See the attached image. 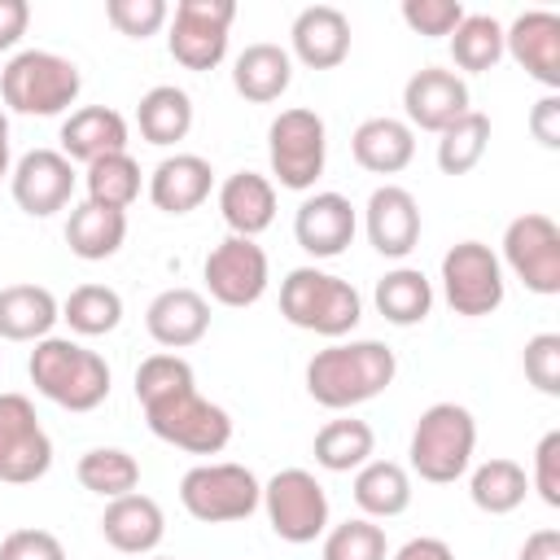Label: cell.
Instances as JSON below:
<instances>
[{
    "mask_svg": "<svg viewBox=\"0 0 560 560\" xmlns=\"http://www.w3.org/2000/svg\"><path fill=\"white\" fill-rule=\"evenodd\" d=\"M402 22L416 35L442 39L464 22V4L459 0H402Z\"/></svg>",
    "mask_w": 560,
    "mask_h": 560,
    "instance_id": "7bdbcfd3",
    "label": "cell"
},
{
    "mask_svg": "<svg viewBox=\"0 0 560 560\" xmlns=\"http://www.w3.org/2000/svg\"><path fill=\"white\" fill-rule=\"evenodd\" d=\"M26 372H31V385L66 411H96L109 398V363L70 337L35 341Z\"/></svg>",
    "mask_w": 560,
    "mask_h": 560,
    "instance_id": "3957f363",
    "label": "cell"
},
{
    "mask_svg": "<svg viewBox=\"0 0 560 560\" xmlns=\"http://www.w3.org/2000/svg\"><path fill=\"white\" fill-rule=\"evenodd\" d=\"M503 293H508L503 262L490 245L459 241L442 254V298L455 315H464V319L494 315L503 306Z\"/></svg>",
    "mask_w": 560,
    "mask_h": 560,
    "instance_id": "9c48e42d",
    "label": "cell"
},
{
    "mask_svg": "<svg viewBox=\"0 0 560 560\" xmlns=\"http://www.w3.org/2000/svg\"><path fill=\"white\" fill-rule=\"evenodd\" d=\"M166 534V516L158 499L131 490L122 499H109L101 512V538L122 556H149Z\"/></svg>",
    "mask_w": 560,
    "mask_h": 560,
    "instance_id": "7402d4cb",
    "label": "cell"
},
{
    "mask_svg": "<svg viewBox=\"0 0 560 560\" xmlns=\"http://www.w3.org/2000/svg\"><path fill=\"white\" fill-rule=\"evenodd\" d=\"M206 289L219 306H254L262 293H267V280H271V262H267V249L249 236H223L210 254H206Z\"/></svg>",
    "mask_w": 560,
    "mask_h": 560,
    "instance_id": "5bb4252c",
    "label": "cell"
},
{
    "mask_svg": "<svg viewBox=\"0 0 560 560\" xmlns=\"http://www.w3.org/2000/svg\"><path fill=\"white\" fill-rule=\"evenodd\" d=\"M472 451H477V420L468 407L459 402H433L420 411L416 429H411V446H407V459H411V472L429 486H451L468 472L472 464Z\"/></svg>",
    "mask_w": 560,
    "mask_h": 560,
    "instance_id": "8992f818",
    "label": "cell"
},
{
    "mask_svg": "<svg viewBox=\"0 0 560 560\" xmlns=\"http://www.w3.org/2000/svg\"><path fill=\"white\" fill-rule=\"evenodd\" d=\"M52 468V438L44 433L26 394H0V481L31 486Z\"/></svg>",
    "mask_w": 560,
    "mask_h": 560,
    "instance_id": "4fadbf2b",
    "label": "cell"
},
{
    "mask_svg": "<svg viewBox=\"0 0 560 560\" xmlns=\"http://www.w3.org/2000/svg\"><path fill=\"white\" fill-rule=\"evenodd\" d=\"M127 241V214L122 210H109V206H96V201H83L70 210L66 219V245L74 258L83 262H105L122 249Z\"/></svg>",
    "mask_w": 560,
    "mask_h": 560,
    "instance_id": "f1b7e54d",
    "label": "cell"
},
{
    "mask_svg": "<svg viewBox=\"0 0 560 560\" xmlns=\"http://www.w3.org/2000/svg\"><path fill=\"white\" fill-rule=\"evenodd\" d=\"M394 560H455V551H451L442 538L420 534V538H407V542L394 551Z\"/></svg>",
    "mask_w": 560,
    "mask_h": 560,
    "instance_id": "c3c4849f",
    "label": "cell"
},
{
    "mask_svg": "<svg viewBox=\"0 0 560 560\" xmlns=\"http://www.w3.org/2000/svg\"><path fill=\"white\" fill-rule=\"evenodd\" d=\"M525 494H529V477H525V468H521L516 459H508V455H494V459L477 464L472 477H468V499H472V508H481V512H490V516L516 512V508L525 503Z\"/></svg>",
    "mask_w": 560,
    "mask_h": 560,
    "instance_id": "836d02e7",
    "label": "cell"
},
{
    "mask_svg": "<svg viewBox=\"0 0 560 560\" xmlns=\"http://www.w3.org/2000/svg\"><path fill=\"white\" fill-rule=\"evenodd\" d=\"M26 26H31V4L26 0H0V52L18 48Z\"/></svg>",
    "mask_w": 560,
    "mask_h": 560,
    "instance_id": "7dc6e473",
    "label": "cell"
},
{
    "mask_svg": "<svg viewBox=\"0 0 560 560\" xmlns=\"http://www.w3.org/2000/svg\"><path fill=\"white\" fill-rule=\"evenodd\" d=\"M267 158H271V175L280 188H289V192L315 188V179L324 175V162H328L324 118L306 105L280 109L267 127Z\"/></svg>",
    "mask_w": 560,
    "mask_h": 560,
    "instance_id": "ba28073f",
    "label": "cell"
},
{
    "mask_svg": "<svg viewBox=\"0 0 560 560\" xmlns=\"http://www.w3.org/2000/svg\"><path fill=\"white\" fill-rule=\"evenodd\" d=\"M503 262L508 271L538 298L560 293V228L551 214H516L503 228Z\"/></svg>",
    "mask_w": 560,
    "mask_h": 560,
    "instance_id": "8fae6325",
    "label": "cell"
},
{
    "mask_svg": "<svg viewBox=\"0 0 560 560\" xmlns=\"http://www.w3.org/2000/svg\"><path fill=\"white\" fill-rule=\"evenodd\" d=\"M486 144H490V118L481 109L459 114L451 127L438 131V166H442V175H468L486 158Z\"/></svg>",
    "mask_w": 560,
    "mask_h": 560,
    "instance_id": "d590c367",
    "label": "cell"
},
{
    "mask_svg": "<svg viewBox=\"0 0 560 560\" xmlns=\"http://www.w3.org/2000/svg\"><path fill=\"white\" fill-rule=\"evenodd\" d=\"M451 57L468 74L494 70L503 61V26L490 13H464V22L451 31Z\"/></svg>",
    "mask_w": 560,
    "mask_h": 560,
    "instance_id": "74e56055",
    "label": "cell"
},
{
    "mask_svg": "<svg viewBox=\"0 0 560 560\" xmlns=\"http://www.w3.org/2000/svg\"><path fill=\"white\" fill-rule=\"evenodd\" d=\"M61 319V302L44 284H4L0 289V337L4 341H44Z\"/></svg>",
    "mask_w": 560,
    "mask_h": 560,
    "instance_id": "83f0119b",
    "label": "cell"
},
{
    "mask_svg": "<svg viewBox=\"0 0 560 560\" xmlns=\"http://www.w3.org/2000/svg\"><path fill=\"white\" fill-rule=\"evenodd\" d=\"M516 560H560V529H534Z\"/></svg>",
    "mask_w": 560,
    "mask_h": 560,
    "instance_id": "681fc988",
    "label": "cell"
},
{
    "mask_svg": "<svg viewBox=\"0 0 560 560\" xmlns=\"http://www.w3.org/2000/svg\"><path fill=\"white\" fill-rule=\"evenodd\" d=\"M503 52L542 88H560V13L525 9L503 26Z\"/></svg>",
    "mask_w": 560,
    "mask_h": 560,
    "instance_id": "e0dca14e",
    "label": "cell"
},
{
    "mask_svg": "<svg viewBox=\"0 0 560 560\" xmlns=\"http://www.w3.org/2000/svg\"><path fill=\"white\" fill-rule=\"evenodd\" d=\"M363 228L381 258H407L420 241V206L402 184H381L363 206Z\"/></svg>",
    "mask_w": 560,
    "mask_h": 560,
    "instance_id": "ac0fdd59",
    "label": "cell"
},
{
    "mask_svg": "<svg viewBox=\"0 0 560 560\" xmlns=\"http://www.w3.org/2000/svg\"><path fill=\"white\" fill-rule=\"evenodd\" d=\"M293 52L311 70H337L350 57V18L337 4H306L289 26Z\"/></svg>",
    "mask_w": 560,
    "mask_h": 560,
    "instance_id": "ffe728a7",
    "label": "cell"
},
{
    "mask_svg": "<svg viewBox=\"0 0 560 560\" xmlns=\"http://www.w3.org/2000/svg\"><path fill=\"white\" fill-rule=\"evenodd\" d=\"M105 18L127 39H149L171 22L166 0H105Z\"/></svg>",
    "mask_w": 560,
    "mask_h": 560,
    "instance_id": "60d3db41",
    "label": "cell"
},
{
    "mask_svg": "<svg viewBox=\"0 0 560 560\" xmlns=\"http://www.w3.org/2000/svg\"><path fill=\"white\" fill-rule=\"evenodd\" d=\"M529 131L542 149H560V96L547 92L534 109H529Z\"/></svg>",
    "mask_w": 560,
    "mask_h": 560,
    "instance_id": "bcb514c9",
    "label": "cell"
},
{
    "mask_svg": "<svg viewBox=\"0 0 560 560\" xmlns=\"http://www.w3.org/2000/svg\"><path fill=\"white\" fill-rule=\"evenodd\" d=\"M13 171V144H9V118L0 109V179Z\"/></svg>",
    "mask_w": 560,
    "mask_h": 560,
    "instance_id": "f907efd6",
    "label": "cell"
},
{
    "mask_svg": "<svg viewBox=\"0 0 560 560\" xmlns=\"http://www.w3.org/2000/svg\"><path fill=\"white\" fill-rule=\"evenodd\" d=\"M385 556H389L385 529L368 516H354V521H341V525L324 529L319 560H385Z\"/></svg>",
    "mask_w": 560,
    "mask_h": 560,
    "instance_id": "ab89813d",
    "label": "cell"
},
{
    "mask_svg": "<svg viewBox=\"0 0 560 560\" xmlns=\"http://www.w3.org/2000/svg\"><path fill=\"white\" fill-rule=\"evenodd\" d=\"M9 188L18 210H26L31 219H48L74 197V162L61 149H31L9 171Z\"/></svg>",
    "mask_w": 560,
    "mask_h": 560,
    "instance_id": "9a60e30c",
    "label": "cell"
},
{
    "mask_svg": "<svg viewBox=\"0 0 560 560\" xmlns=\"http://www.w3.org/2000/svg\"><path fill=\"white\" fill-rule=\"evenodd\" d=\"M262 512H267L271 534L293 547H306V542L324 538V529H328V494H324L319 477L306 468H280L262 486Z\"/></svg>",
    "mask_w": 560,
    "mask_h": 560,
    "instance_id": "30bf717a",
    "label": "cell"
},
{
    "mask_svg": "<svg viewBox=\"0 0 560 560\" xmlns=\"http://www.w3.org/2000/svg\"><path fill=\"white\" fill-rule=\"evenodd\" d=\"M0 560H66V547L48 529H9L0 538Z\"/></svg>",
    "mask_w": 560,
    "mask_h": 560,
    "instance_id": "f6af8a7d",
    "label": "cell"
},
{
    "mask_svg": "<svg viewBox=\"0 0 560 560\" xmlns=\"http://www.w3.org/2000/svg\"><path fill=\"white\" fill-rule=\"evenodd\" d=\"M289 83H293V57L280 44H249L232 61V88L254 105L280 101Z\"/></svg>",
    "mask_w": 560,
    "mask_h": 560,
    "instance_id": "4316f807",
    "label": "cell"
},
{
    "mask_svg": "<svg viewBox=\"0 0 560 560\" xmlns=\"http://www.w3.org/2000/svg\"><path fill=\"white\" fill-rule=\"evenodd\" d=\"M219 214L228 223L232 236H249L258 241V232H267L276 223V184L258 171H236L219 184Z\"/></svg>",
    "mask_w": 560,
    "mask_h": 560,
    "instance_id": "cb8c5ba5",
    "label": "cell"
},
{
    "mask_svg": "<svg viewBox=\"0 0 560 560\" xmlns=\"http://www.w3.org/2000/svg\"><path fill=\"white\" fill-rule=\"evenodd\" d=\"M153 560H171V556H153Z\"/></svg>",
    "mask_w": 560,
    "mask_h": 560,
    "instance_id": "816d5d0a",
    "label": "cell"
},
{
    "mask_svg": "<svg viewBox=\"0 0 560 560\" xmlns=\"http://www.w3.org/2000/svg\"><path fill=\"white\" fill-rule=\"evenodd\" d=\"M354 228H359V214L341 192H315L293 214V236L311 258L346 254V245L354 241Z\"/></svg>",
    "mask_w": 560,
    "mask_h": 560,
    "instance_id": "d6986e66",
    "label": "cell"
},
{
    "mask_svg": "<svg viewBox=\"0 0 560 560\" xmlns=\"http://www.w3.org/2000/svg\"><path fill=\"white\" fill-rule=\"evenodd\" d=\"M468 83L455 70L442 66H424L402 83V122L411 131H442L451 127L459 114H468Z\"/></svg>",
    "mask_w": 560,
    "mask_h": 560,
    "instance_id": "2e32d148",
    "label": "cell"
},
{
    "mask_svg": "<svg viewBox=\"0 0 560 560\" xmlns=\"http://www.w3.org/2000/svg\"><path fill=\"white\" fill-rule=\"evenodd\" d=\"M61 319L79 337H105V332H114L122 324V298L109 284H79L61 302Z\"/></svg>",
    "mask_w": 560,
    "mask_h": 560,
    "instance_id": "8d00e7d4",
    "label": "cell"
},
{
    "mask_svg": "<svg viewBox=\"0 0 560 560\" xmlns=\"http://www.w3.org/2000/svg\"><path fill=\"white\" fill-rule=\"evenodd\" d=\"M214 188V166L201 153H171L149 175V201L162 214H188L197 210Z\"/></svg>",
    "mask_w": 560,
    "mask_h": 560,
    "instance_id": "603a6c76",
    "label": "cell"
},
{
    "mask_svg": "<svg viewBox=\"0 0 560 560\" xmlns=\"http://www.w3.org/2000/svg\"><path fill=\"white\" fill-rule=\"evenodd\" d=\"M354 503L368 521H389L411 508V472L394 459H368L354 472Z\"/></svg>",
    "mask_w": 560,
    "mask_h": 560,
    "instance_id": "f546056e",
    "label": "cell"
},
{
    "mask_svg": "<svg viewBox=\"0 0 560 560\" xmlns=\"http://www.w3.org/2000/svg\"><path fill=\"white\" fill-rule=\"evenodd\" d=\"M83 92V74L70 57L48 52V48H22L4 61L0 70V96L13 114L26 118H52L70 109Z\"/></svg>",
    "mask_w": 560,
    "mask_h": 560,
    "instance_id": "277c9868",
    "label": "cell"
},
{
    "mask_svg": "<svg viewBox=\"0 0 560 560\" xmlns=\"http://www.w3.org/2000/svg\"><path fill=\"white\" fill-rule=\"evenodd\" d=\"M179 503L201 525L245 521V516H254L262 508V481L245 464H232V459L197 464L179 481Z\"/></svg>",
    "mask_w": 560,
    "mask_h": 560,
    "instance_id": "52a82bcc",
    "label": "cell"
},
{
    "mask_svg": "<svg viewBox=\"0 0 560 560\" xmlns=\"http://www.w3.org/2000/svg\"><path fill=\"white\" fill-rule=\"evenodd\" d=\"M376 311L398 324V328H411V324H424L429 311H433V280L420 271V267H394L376 280V293H372Z\"/></svg>",
    "mask_w": 560,
    "mask_h": 560,
    "instance_id": "1f68e13d",
    "label": "cell"
},
{
    "mask_svg": "<svg viewBox=\"0 0 560 560\" xmlns=\"http://www.w3.org/2000/svg\"><path fill=\"white\" fill-rule=\"evenodd\" d=\"M61 153L83 166L105 153H127V118L109 105L70 109V118L61 122Z\"/></svg>",
    "mask_w": 560,
    "mask_h": 560,
    "instance_id": "484cf974",
    "label": "cell"
},
{
    "mask_svg": "<svg viewBox=\"0 0 560 560\" xmlns=\"http://www.w3.org/2000/svg\"><path fill=\"white\" fill-rule=\"evenodd\" d=\"M136 402L144 407L153 438H162L188 455H219L232 442V416L219 402L201 398L197 372L184 354L158 350V354L140 359Z\"/></svg>",
    "mask_w": 560,
    "mask_h": 560,
    "instance_id": "6da1fadb",
    "label": "cell"
},
{
    "mask_svg": "<svg viewBox=\"0 0 560 560\" xmlns=\"http://www.w3.org/2000/svg\"><path fill=\"white\" fill-rule=\"evenodd\" d=\"M315 464L324 472H359L372 451H376V433L368 420H354V416H337L328 420L319 433H315Z\"/></svg>",
    "mask_w": 560,
    "mask_h": 560,
    "instance_id": "d6a6232c",
    "label": "cell"
},
{
    "mask_svg": "<svg viewBox=\"0 0 560 560\" xmlns=\"http://www.w3.org/2000/svg\"><path fill=\"white\" fill-rule=\"evenodd\" d=\"M529 486L538 490V499L547 508H560V429L542 433V442L534 446V472Z\"/></svg>",
    "mask_w": 560,
    "mask_h": 560,
    "instance_id": "ee69618b",
    "label": "cell"
},
{
    "mask_svg": "<svg viewBox=\"0 0 560 560\" xmlns=\"http://www.w3.org/2000/svg\"><path fill=\"white\" fill-rule=\"evenodd\" d=\"M398 376V359L385 341H332L306 363V394L328 411H350L385 394Z\"/></svg>",
    "mask_w": 560,
    "mask_h": 560,
    "instance_id": "7a4b0ae2",
    "label": "cell"
},
{
    "mask_svg": "<svg viewBox=\"0 0 560 560\" xmlns=\"http://www.w3.org/2000/svg\"><path fill=\"white\" fill-rule=\"evenodd\" d=\"M136 127L149 144L166 149V144H179L188 131H192V96L175 83H158L140 96L136 105Z\"/></svg>",
    "mask_w": 560,
    "mask_h": 560,
    "instance_id": "4dcf8cb0",
    "label": "cell"
},
{
    "mask_svg": "<svg viewBox=\"0 0 560 560\" xmlns=\"http://www.w3.org/2000/svg\"><path fill=\"white\" fill-rule=\"evenodd\" d=\"M144 328L162 350H171V354L188 350L210 332V302L197 289H184V284L162 289L144 311Z\"/></svg>",
    "mask_w": 560,
    "mask_h": 560,
    "instance_id": "44dd1931",
    "label": "cell"
},
{
    "mask_svg": "<svg viewBox=\"0 0 560 560\" xmlns=\"http://www.w3.org/2000/svg\"><path fill=\"white\" fill-rule=\"evenodd\" d=\"M525 376L538 394L560 398V332H534L525 341Z\"/></svg>",
    "mask_w": 560,
    "mask_h": 560,
    "instance_id": "b9f144b4",
    "label": "cell"
},
{
    "mask_svg": "<svg viewBox=\"0 0 560 560\" xmlns=\"http://www.w3.org/2000/svg\"><path fill=\"white\" fill-rule=\"evenodd\" d=\"M280 315L293 328L319 332V337H346L363 319V298L350 280L319 271V267H293L280 280Z\"/></svg>",
    "mask_w": 560,
    "mask_h": 560,
    "instance_id": "5b68a950",
    "label": "cell"
},
{
    "mask_svg": "<svg viewBox=\"0 0 560 560\" xmlns=\"http://www.w3.org/2000/svg\"><path fill=\"white\" fill-rule=\"evenodd\" d=\"M83 179H88V201L122 210V214L140 197V162L131 153H105V158L88 162Z\"/></svg>",
    "mask_w": 560,
    "mask_h": 560,
    "instance_id": "f35d334b",
    "label": "cell"
},
{
    "mask_svg": "<svg viewBox=\"0 0 560 560\" xmlns=\"http://www.w3.org/2000/svg\"><path fill=\"white\" fill-rule=\"evenodd\" d=\"M236 18L232 0H179L171 18L166 48L184 70H214L228 57V26Z\"/></svg>",
    "mask_w": 560,
    "mask_h": 560,
    "instance_id": "7c38bea8",
    "label": "cell"
},
{
    "mask_svg": "<svg viewBox=\"0 0 560 560\" xmlns=\"http://www.w3.org/2000/svg\"><path fill=\"white\" fill-rule=\"evenodd\" d=\"M74 477H79L83 490H92L101 499H122L140 486V464L122 446H92V451L79 455Z\"/></svg>",
    "mask_w": 560,
    "mask_h": 560,
    "instance_id": "e575fe53",
    "label": "cell"
},
{
    "mask_svg": "<svg viewBox=\"0 0 560 560\" xmlns=\"http://www.w3.org/2000/svg\"><path fill=\"white\" fill-rule=\"evenodd\" d=\"M350 153L363 171L372 175H398L411 166L416 158V131L402 122V118H389V114H376V118H363L350 136Z\"/></svg>",
    "mask_w": 560,
    "mask_h": 560,
    "instance_id": "d4e9b609",
    "label": "cell"
}]
</instances>
